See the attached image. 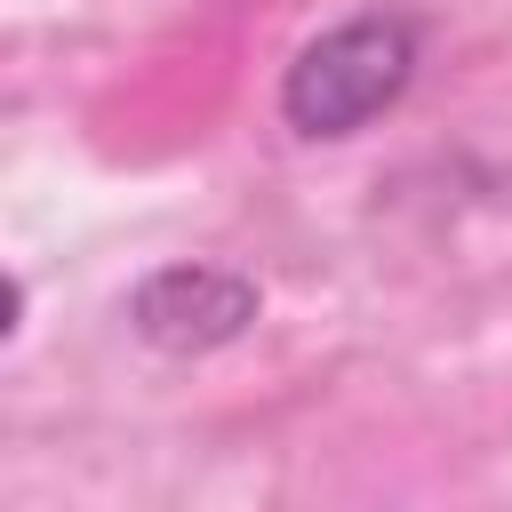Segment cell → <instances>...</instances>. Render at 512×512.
<instances>
[{"mask_svg":"<svg viewBox=\"0 0 512 512\" xmlns=\"http://www.w3.org/2000/svg\"><path fill=\"white\" fill-rule=\"evenodd\" d=\"M408 80H416V24L400 8H360L296 48V64L280 72V120L312 144L360 136L376 112L408 96Z\"/></svg>","mask_w":512,"mask_h":512,"instance_id":"1","label":"cell"},{"mask_svg":"<svg viewBox=\"0 0 512 512\" xmlns=\"http://www.w3.org/2000/svg\"><path fill=\"white\" fill-rule=\"evenodd\" d=\"M256 312H264L256 280H248V272H224V264H160V272H144L136 296H128V328H136L152 352H176V360L248 336Z\"/></svg>","mask_w":512,"mask_h":512,"instance_id":"2","label":"cell"}]
</instances>
